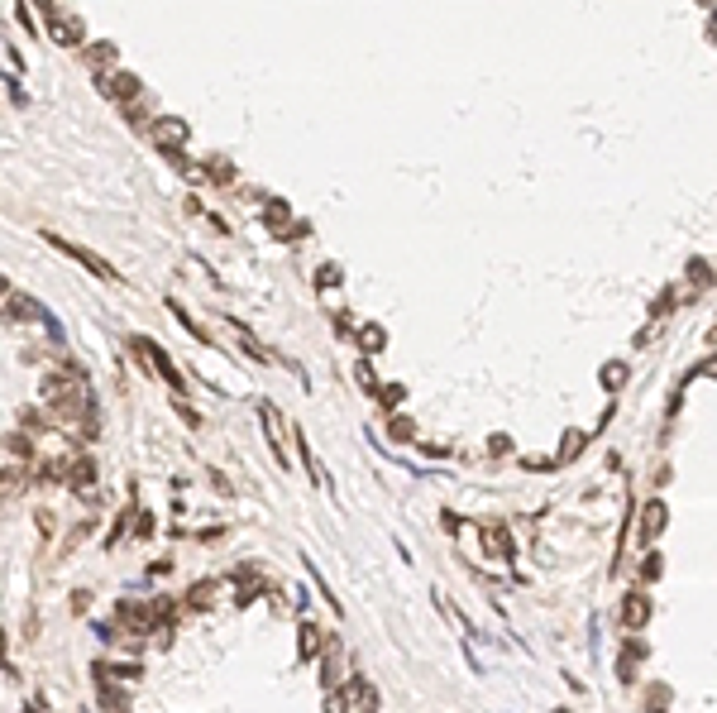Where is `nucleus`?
I'll return each instance as SVG.
<instances>
[{
  "instance_id": "nucleus-9",
  "label": "nucleus",
  "mask_w": 717,
  "mask_h": 713,
  "mask_svg": "<svg viewBox=\"0 0 717 713\" xmlns=\"http://www.w3.org/2000/svg\"><path fill=\"white\" fill-rule=\"evenodd\" d=\"M115 57H120V53H115V43H86V48H81V62H86L91 72H110Z\"/></svg>"
},
{
  "instance_id": "nucleus-18",
  "label": "nucleus",
  "mask_w": 717,
  "mask_h": 713,
  "mask_svg": "<svg viewBox=\"0 0 717 713\" xmlns=\"http://www.w3.org/2000/svg\"><path fill=\"white\" fill-rule=\"evenodd\" d=\"M25 479H29L25 469H5V474H0V489H5V494H15V489H20Z\"/></svg>"
},
{
  "instance_id": "nucleus-14",
  "label": "nucleus",
  "mask_w": 717,
  "mask_h": 713,
  "mask_svg": "<svg viewBox=\"0 0 717 713\" xmlns=\"http://www.w3.org/2000/svg\"><path fill=\"white\" fill-rule=\"evenodd\" d=\"M101 709H130V694H125V689H110L106 680H101Z\"/></svg>"
},
{
  "instance_id": "nucleus-12",
  "label": "nucleus",
  "mask_w": 717,
  "mask_h": 713,
  "mask_svg": "<svg viewBox=\"0 0 717 713\" xmlns=\"http://www.w3.org/2000/svg\"><path fill=\"white\" fill-rule=\"evenodd\" d=\"M646 618H650V599H646V594H631V599H627V623L641 627Z\"/></svg>"
},
{
  "instance_id": "nucleus-11",
  "label": "nucleus",
  "mask_w": 717,
  "mask_h": 713,
  "mask_svg": "<svg viewBox=\"0 0 717 713\" xmlns=\"http://www.w3.org/2000/svg\"><path fill=\"white\" fill-rule=\"evenodd\" d=\"M5 450H10L15 460H34V436L20 426V436H5Z\"/></svg>"
},
{
  "instance_id": "nucleus-16",
  "label": "nucleus",
  "mask_w": 717,
  "mask_h": 713,
  "mask_svg": "<svg viewBox=\"0 0 717 713\" xmlns=\"http://www.w3.org/2000/svg\"><path fill=\"white\" fill-rule=\"evenodd\" d=\"M206 172H211L215 182H230V177H235V168L225 163V158H215V154H211V158H206Z\"/></svg>"
},
{
  "instance_id": "nucleus-2",
  "label": "nucleus",
  "mask_w": 717,
  "mask_h": 713,
  "mask_svg": "<svg viewBox=\"0 0 717 713\" xmlns=\"http://www.w3.org/2000/svg\"><path fill=\"white\" fill-rule=\"evenodd\" d=\"M96 91H101V96H110L115 106H134L144 86H139V77H134V72H120V67H110V72H96Z\"/></svg>"
},
{
  "instance_id": "nucleus-3",
  "label": "nucleus",
  "mask_w": 717,
  "mask_h": 713,
  "mask_svg": "<svg viewBox=\"0 0 717 713\" xmlns=\"http://www.w3.org/2000/svg\"><path fill=\"white\" fill-rule=\"evenodd\" d=\"M149 135H153V144H158L163 154H177L186 139H191V125H186L182 115H158V120L149 125Z\"/></svg>"
},
{
  "instance_id": "nucleus-25",
  "label": "nucleus",
  "mask_w": 717,
  "mask_h": 713,
  "mask_svg": "<svg viewBox=\"0 0 717 713\" xmlns=\"http://www.w3.org/2000/svg\"><path fill=\"white\" fill-rule=\"evenodd\" d=\"M0 297H10V278L0 273Z\"/></svg>"
},
{
  "instance_id": "nucleus-22",
  "label": "nucleus",
  "mask_w": 717,
  "mask_h": 713,
  "mask_svg": "<svg viewBox=\"0 0 717 713\" xmlns=\"http://www.w3.org/2000/svg\"><path fill=\"white\" fill-rule=\"evenodd\" d=\"M579 445H584V436H579V431H569V436H564V450H559V455H579Z\"/></svg>"
},
{
  "instance_id": "nucleus-13",
  "label": "nucleus",
  "mask_w": 717,
  "mask_h": 713,
  "mask_svg": "<svg viewBox=\"0 0 717 713\" xmlns=\"http://www.w3.org/2000/svg\"><path fill=\"white\" fill-rule=\"evenodd\" d=\"M268 230L273 235H287V206L282 201H268Z\"/></svg>"
},
{
  "instance_id": "nucleus-20",
  "label": "nucleus",
  "mask_w": 717,
  "mask_h": 713,
  "mask_svg": "<svg viewBox=\"0 0 717 713\" xmlns=\"http://www.w3.org/2000/svg\"><path fill=\"white\" fill-rule=\"evenodd\" d=\"M20 426H25L29 436H39V431H43V426H48V421H43V416H39V412H29V407H25V416H20Z\"/></svg>"
},
{
  "instance_id": "nucleus-4",
  "label": "nucleus",
  "mask_w": 717,
  "mask_h": 713,
  "mask_svg": "<svg viewBox=\"0 0 717 713\" xmlns=\"http://www.w3.org/2000/svg\"><path fill=\"white\" fill-rule=\"evenodd\" d=\"M43 240L57 249V254H67V259H77L86 273H96V278H115V269H110L106 259H96L91 249H81V245H72V240H62V235H53V230H43Z\"/></svg>"
},
{
  "instance_id": "nucleus-6",
  "label": "nucleus",
  "mask_w": 717,
  "mask_h": 713,
  "mask_svg": "<svg viewBox=\"0 0 717 713\" xmlns=\"http://www.w3.org/2000/svg\"><path fill=\"white\" fill-rule=\"evenodd\" d=\"M48 29H53V39L62 48H81L86 43V29H81L77 15H48Z\"/></svg>"
},
{
  "instance_id": "nucleus-24",
  "label": "nucleus",
  "mask_w": 717,
  "mask_h": 713,
  "mask_svg": "<svg viewBox=\"0 0 717 713\" xmlns=\"http://www.w3.org/2000/svg\"><path fill=\"white\" fill-rule=\"evenodd\" d=\"M34 5H39L43 15H57V10H53V0H34Z\"/></svg>"
},
{
  "instance_id": "nucleus-10",
  "label": "nucleus",
  "mask_w": 717,
  "mask_h": 713,
  "mask_svg": "<svg viewBox=\"0 0 717 713\" xmlns=\"http://www.w3.org/2000/svg\"><path fill=\"white\" fill-rule=\"evenodd\" d=\"M641 522H646V527H641V536H646V541H655V536H660V527H664V503H646V517H641Z\"/></svg>"
},
{
  "instance_id": "nucleus-17",
  "label": "nucleus",
  "mask_w": 717,
  "mask_h": 713,
  "mask_svg": "<svg viewBox=\"0 0 717 713\" xmlns=\"http://www.w3.org/2000/svg\"><path fill=\"white\" fill-rule=\"evenodd\" d=\"M320 651V632L316 627H301V656H316Z\"/></svg>"
},
{
  "instance_id": "nucleus-23",
  "label": "nucleus",
  "mask_w": 717,
  "mask_h": 713,
  "mask_svg": "<svg viewBox=\"0 0 717 713\" xmlns=\"http://www.w3.org/2000/svg\"><path fill=\"white\" fill-rule=\"evenodd\" d=\"M622 379H627V369L622 364H608V388H622Z\"/></svg>"
},
{
  "instance_id": "nucleus-5",
  "label": "nucleus",
  "mask_w": 717,
  "mask_h": 713,
  "mask_svg": "<svg viewBox=\"0 0 717 713\" xmlns=\"http://www.w3.org/2000/svg\"><path fill=\"white\" fill-rule=\"evenodd\" d=\"M130 350H134V355H139V359H149V364L158 369V379H168V383H172V388H182V374L172 369V359L163 355V350H158V345H153V340H144V335H134V340H130Z\"/></svg>"
},
{
  "instance_id": "nucleus-7",
  "label": "nucleus",
  "mask_w": 717,
  "mask_h": 713,
  "mask_svg": "<svg viewBox=\"0 0 717 713\" xmlns=\"http://www.w3.org/2000/svg\"><path fill=\"white\" fill-rule=\"evenodd\" d=\"M259 421L268 431V450L278 455V465H287V450H282V421H278V407L273 402H259Z\"/></svg>"
},
{
  "instance_id": "nucleus-21",
  "label": "nucleus",
  "mask_w": 717,
  "mask_h": 713,
  "mask_svg": "<svg viewBox=\"0 0 717 713\" xmlns=\"http://www.w3.org/2000/svg\"><path fill=\"white\" fill-rule=\"evenodd\" d=\"M359 340H364V350H383V330H378V326H364V330H359Z\"/></svg>"
},
{
  "instance_id": "nucleus-19",
  "label": "nucleus",
  "mask_w": 717,
  "mask_h": 713,
  "mask_svg": "<svg viewBox=\"0 0 717 713\" xmlns=\"http://www.w3.org/2000/svg\"><path fill=\"white\" fill-rule=\"evenodd\" d=\"M211 594H215V584H196V589L186 594V604H191V608H206V599H211Z\"/></svg>"
},
{
  "instance_id": "nucleus-8",
  "label": "nucleus",
  "mask_w": 717,
  "mask_h": 713,
  "mask_svg": "<svg viewBox=\"0 0 717 713\" xmlns=\"http://www.w3.org/2000/svg\"><path fill=\"white\" fill-rule=\"evenodd\" d=\"M330 704H335V709H378V694H373L364 680H354V685H349L345 694H335Z\"/></svg>"
},
{
  "instance_id": "nucleus-15",
  "label": "nucleus",
  "mask_w": 717,
  "mask_h": 713,
  "mask_svg": "<svg viewBox=\"0 0 717 713\" xmlns=\"http://www.w3.org/2000/svg\"><path fill=\"white\" fill-rule=\"evenodd\" d=\"M483 541L498 550V555H507V550H512V536H507L503 527H488V531H483Z\"/></svg>"
},
{
  "instance_id": "nucleus-1",
  "label": "nucleus",
  "mask_w": 717,
  "mask_h": 713,
  "mask_svg": "<svg viewBox=\"0 0 717 713\" xmlns=\"http://www.w3.org/2000/svg\"><path fill=\"white\" fill-rule=\"evenodd\" d=\"M5 321H39L53 340H62V326L53 321V311H43V306L34 302V297H25V292H10V302H5Z\"/></svg>"
}]
</instances>
